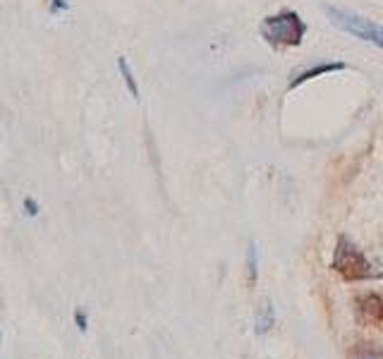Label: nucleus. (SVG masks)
I'll use <instances>...</instances> for the list:
<instances>
[{
    "label": "nucleus",
    "mask_w": 383,
    "mask_h": 359,
    "mask_svg": "<svg viewBox=\"0 0 383 359\" xmlns=\"http://www.w3.org/2000/svg\"><path fill=\"white\" fill-rule=\"evenodd\" d=\"M0 345H3V333H0Z\"/></svg>",
    "instance_id": "f8f14e48"
},
{
    "label": "nucleus",
    "mask_w": 383,
    "mask_h": 359,
    "mask_svg": "<svg viewBox=\"0 0 383 359\" xmlns=\"http://www.w3.org/2000/svg\"><path fill=\"white\" fill-rule=\"evenodd\" d=\"M271 326H273V307L269 302H264L259 307V314H256V333L264 336V333L271 331Z\"/></svg>",
    "instance_id": "39448f33"
},
{
    "label": "nucleus",
    "mask_w": 383,
    "mask_h": 359,
    "mask_svg": "<svg viewBox=\"0 0 383 359\" xmlns=\"http://www.w3.org/2000/svg\"><path fill=\"white\" fill-rule=\"evenodd\" d=\"M333 271L340 273L345 280H369V278H379L383 273L347 237H338L335 254H333Z\"/></svg>",
    "instance_id": "f03ea898"
},
{
    "label": "nucleus",
    "mask_w": 383,
    "mask_h": 359,
    "mask_svg": "<svg viewBox=\"0 0 383 359\" xmlns=\"http://www.w3.org/2000/svg\"><path fill=\"white\" fill-rule=\"evenodd\" d=\"M304 34H307V24L292 10H283L278 14H271V17H266L261 22V37L266 39V43L276 45V48L300 45Z\"/></svg>",
    "instance_id": "f257e3e1"
},
{
    "label": "nucleus",
    "mask_w": 383,
    "mask_h": 359,
    "mask_svg": "<svg viewBox=\"0 0 383 359\" xmlns=\"http://www.w3.org/2000/svg\"><path fill=\"white\" fill-rule=\"evenodd\" d=\"M118 68H120V72H123V79H125V84H127L130 94H132L134 99H139V87H137V82H134V74H132V70H130V63L125 55L118 58Z\"/></svg>",
    "instance_id": "0eeeda50"
},
{
    "label": "nucleus",
    "mask_w": 383,
    "mask_h": 359,
    "mask_svg": "<svg viewBox=\"0 0 383 359\" xmlns=\"http://www.w3.org/2000/svg\"><path fill=\"white\" fill-rule=\"evenodd\" d=\"M65 8H68V3H65V0H53V3H50V10H53V12H55V10H65Z\"/></svg>",
    "instance_id": "9b49d317"
},
{
    "label": "nucleus",
    "mask_w": 383,
    "mask_h": 359,
    "mask_svg": "<svg viewBox=\"0 0 383 359\" xmlns=\"http://www.w3.org/2000/svg\"><path fill=\"white\" fill-rule=\"evenodd\" d=\"M357 321L362 326H374L383 331V297L364 295L357 300Z\"/></svg>",
    "instance_id": "20e7f679"
},
{
    "label": "nucleus",
    "mask_w": 383,
    "mask_h": 359,
    "mask_svg": "<svg viewBox=\"0 0 383 359\" xmlns=\"http://www.w3.org/2000/svg\"><path fill=\"white\" fill-rule=\"evenodd\" d=\"M324 12L329 14V19L338 29L362 39V41L379 45L383 50V27H379L376 22H371V19L362 17V14L352 12V10H342V8H324Z\"/></svg>",
    "instance_id": "7ed1b4c3"
},
{
    "label": "nucleus",
    "mask_w": 383,
    "mask_h": 359,
    "mask_svg": "<svg viewBox=\"0 0 383 359\" xmlns=\"http://www.w3.org/2000/svg\"><path fill=\"white\" fill-rule=\"evenodd\" d=\"M74 323H77V328L82 333L89 331V314L82 309V307H77V309H74Z\"/></svg>",
    "instance_id": "9d476101"
},
{
    "label": "nucleus",
    "mask_w": 383,
    "mask_h": 359,
    "mask_svg": "<svg viewBox=\"0 0 383 359\" xmlns=\"http://www.w3.org/2000/svg\"><path fill=\"white\" fill-rule=\"evenodd\" d=\"M0 309H3V300H0Z\"/></svg>",
    "instance_id": "ddd939ff"
},
{
    "label": "nucleus",
    "mask_w": 383,
    "mask_h": 359,
    "mask_svg": "<svg viewBox=\"0 0 383 359\" xmlns=\"http://www.w3.org/2000/svg\"><path fill=\"white\" fill-rule=\"evenodd\" d=\"M22 206H24V214H27L29 218H37L39 211H41V206L37 204V199H34V196H24Z\"/></svg>",
    "instance_id": "1a4fd4ad"
},
{
    "label": "nucleus",
    "mask_w": 383,
    "mask_h": 359,
    "mask_svg": "<svg viewBox=\"0 0 383 359\" xmlns=\"http://www.w3.org/2000/svg\"><path fill=\"white\" fill-rule=\"evenodd\" d=\"M335 70H345V65H342V63H333V65H321V68H316V70H307V72H302V74H300V77H297V79H292V82H290V89L300 87L302 82H307V79L316 77V74L335 72Z\"/></svg>",
    "instance_id": "423d86ee"
},
{
    "label": "nucleus",
    "mask_w": 383,
    "mask_h": 359,
    "mask_svg": "<svg viewBox=\"0 0 383 359\" xmlns=\"http://www.w3.org/2000/svg\"><path fill=\"white\" fill-rule=\"evenodd\" d=\"M352 359H383V350L374 345H360L352 352Z\"/></svg>",
    "instance_id": "6e6552de"
}]
</instances>
